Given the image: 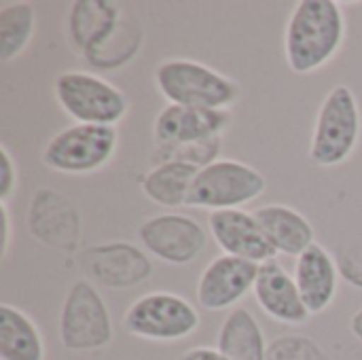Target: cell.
<instances>
[{"instance_id":"8","label":"cell","mask_w":362,"mask_h":360,"mask_svg":"<svg viewBox=\"0 0 362 360\" xmlns=\"http://www.w3.org/2000/svg\"><path fill=\"white\" fill-rule=\"evenodd\" d=\"M267 189V178L252 166L238 159H216L202 168L191 185L187 208L208 212L240 210L261 197Z\"/></svg>"},{"instance_id":"12","label":"cell","mask_w":362,"mask_h":360,"mask_svg":"<svg viewBox=\"0 0 362 360\" xmlns=\"http://www.w3.org/2000/svg\"><path fill=\"white\" fill-rule=\"evenodd\" d=\"M257 274V263L231 255H218L202 269L195 286V299L206 312H231L248 293H252Z\"/></svg>"},{"instance_id":"23","label":"cell","mask_w":362,"mask_h":360,"mask_svg":"<svg viewBox=\"0 0 362 360\" xmlns=\"http://www.w3.org/2000/svg\"><path fill=\"white\" fill-rule=\"evenodd\" d=\"M142 47V28L138 21L123 17L115 34L85 59L100 70H115L129 64Z\"/></svg>"},{"instance_id":"16","label":"cell","mask_w":362,"mask_h":360,"mask_svg":"<svg viewBox=\"0 0 362 360\" xmlns=\"http://www.w3.org/2000/svg\"><path fill=\"white\" fill-rule=\"evenodd\" d=\"M293 278L308 312L312 316H318L327 312L337 299L341 269L337 259L322 244H314L301 257L295 259Z\"/></svg>"},{"instance_id":"27","label":"cell","mask_w":362,"mask_h":360,"mask_svg":"<svg viewBox=\"0 0 362 360\" xmlns=\"http://www.w3.org/2000/svg\"><path fill=\"white\" fill-rule=\"evenodd\" d=\"M178 360H229L227 356H223L216 348L210 346H195L189 348L187 352H182Z\"/></svg>"},{"instance_id":"2","label":"cell","mask_w":362,"mask_h":360,"mask_svg":"<svg viewBox=\"0 0 362 360\" xmlns=\"http://www.w3.org/2000/svg\"><path fill=\"white\" fill-rule=\"evenodd\" d=\"M153 79L163 100L176 106L229 110L242 95V87L231 76L189 57L163 59Z\"/></svg>"},{"instance_id":"14","label":"cell","mask_w":362,"mask_h":360,"mask_svg":"<svg viewBox=\"0 0 362 360\" xmlns=\"http://www.w3.org/2000/svg\"><path fill=\"white\" fill-rule=\"evenodd\" d=\"M231 121V110H206L165 104L153 121V136L155 142L163 146L197 144L212 138H223Z\"/></svg>"},{"instance_id":"25","label":"cell","mask_w":362,"mask_h":360,"mask_svg":"<svg viewBox=\"0 0 362 360\" xmlns=\"http://www.w3.org/2000/svg\"><path fill=\"white\" fill-rule=\"evenodd\" d=\"M267 360H329L322 348L310 339L299 335H284L269 344Z\"/></svg>"},{"instance_id":"21","label":"cell","mask_w":362,"mask_h":360,"mask_svg":"<svg viewBox=\"0 0 362 360\" xmlns=\"http://www.w3.org/2000/svg\"><path fill=\"white\" fill-rule=\"evenodd\" d=\"M199 168L182 163V161H163L155 163L140 180V189L146 199L153 204L178 210L187 206L191 185L197 176Z\"/></svg>"},{"instance_id":"19","label":"cell","mask_w":362,"mask_h":360,"mask_svg":"<svg viewBox=\"0 0 362 360\" xmlns=\"http://www.w3.org/2000/svg\"><path fill=\"white\" fill-rule=\"evenodd\" d=\"M216 350L229 360H267L269 344L252 312L238 306L227 312L218 327Z\"/></svg>"},{"instance_id":"6","label":"cell","mask_w":362,"mask_h":360,"mask_svg":"<svg viewBox=\"0 0 362 360\" xmlns=\"http://www.w3.org/2000/svg\"><path fill=\"white\" fill-rule=\"evenodd\" d=\"M197 308L182 295L153 291L140 295L123 314L127 335L155 344H176L199 329Z\"/></svg>"},{"instance_id":"22","label":"cell","mask_w":362,"mask_h":360,"mask_svg":"<svg viewBox=\"0 0 362 360\" xmlns=\"http://www.w3.org/2000/svg\"><path fill=\"white\" fill-rule=\"evenodd\" d=\"M36 34V6L28 0L0 4V62L11 64L32 42Z\"/></svg>"},{"instance_id":"13","label":"cell","mask_w":362,"mask_h":360,"mask_svg":"<svg viewBox=\"0 0 362 360\" xmlns=\"http://www.w3.org/2000/svg\"><path fill=\"white\" fill-rule=\"evenodd\" d=\"M208 233L223 255H231L257 265H263L278 257L269 240L265 238L255 212L218 210L208 212Z\"/></svg>"},{"instance_id":"11","label":"cell","mask_w":362,"mask_h":360,"mask_svg":"<svg viewBox=\"0 0 362 360\" xmlns=\"http://www.w3.org/2000/svg\"><path fill=\"white\" fill-rule=\"evenodd\" d=\"M81 265L89 282L112 291L134 289L153 276L151 255L129 242L89 246L81 252Z\"/></svg>"},{"instance_id":"1","label":"cell","mask_w":362,"mask_h":360,"mask_svg":"<svg viewBox=\"0 0 362 360\" xmlns=\"http://www.w3.org/2000/svg\"><path fill=\"white\" fill-rule=\"evenodd\" d=\"M348 34L344 6L335 0H299L284 30V57L291 72L314 74L341 51Z\"/></svg>"},{"instance_id":"4","label":"cell","mask_w":362,"mask_h":360,"mask_svg":"<svg viewBox=\"0 0 362 360\" xmlns=\"http://www.w3.org/2000/svg\"><path fill=\"white\" fill-rule=\"evenodd\" d=\"M53 95L59 108L83 125H108L117 127L129 110V100L108 79L85 72L64 70L53 81Z\"/></svg>"},{"instance_id":"9","label":"cell","mask_w":362,"mask_h":360,"mask_svg":"<svg viewBox=\"0 0 362 360\" xmlns=\"http://www.w3.org/2000/svg\"><path fill=\"white\" fill-rule=\"evenodd\" d=\"M138 240L153 259L165 265L185 267L204 255L208 246V231L193 216L163 212L140 223Z\"/></svg>"},{"instance_id":"15","label":"cell","mask_w":362,"mask_h":360,"mask_svg":"<svg viewBox=\"0 0 362 360\" xmlns=\"http://www.w3.org/2000/svg\"><path fill=\"white\" fill-rule=\"evenodd\" d=\"M252 295L261 312L280 325L303 327L312 318L301 299L295 278L284 269L278 259L259 265Z\"/></svg>"},{"instance_id":"10","label":"cell","mask_w":362,"mask_h":360,"mask_svg":"<svg viewBox=\"0 0 362 360\" xmlns=\"http://www.w3.org/2000/svg\"><path fill=\"white\" fill-rule=\"evenodd\" d=\"M25 227L30 236L47 248L74 252L81 246V210L66 193L57 189L42 187L32 193L25 212Z\"/></svg>"},{"instance_id":"7","label":"cell","mask_w":362,"mask_h":360,"mask_svg":"<svg viewBox=\"0 0 362 360\" xmlns=\"http://www.w3.org/2000/svg\"><path fill=\"white\" fill-rule=\"evenodd\" d=\"M59 344L68 352H98L112 342V316L110 310L87 278H78L70 284L57 323Z\"/></svg>"},{"instance_id":"5","label":"cell","mask_w":362,"mask_h":360,"mask_svg":"<svg viewBox=\"0 0 362 360\" xmlns=\"http://www.w3.org/2000/svg\"><path fill=\"white\" fill-rule=\"evenodd\" d=\"M117 151V127L72 123L49 138L40 159L51 172L68 176H87L104 170L115 159Z\"/></svg>"},{"instance_id":"18","label":"cell","mask_w":362,"mask_h":360,"mask_svg":"<svg viewBox=\"0 0 362 360\" xmlns=\"http://www.w3.org/2000/svg\"><path fill=\"white\" fill-rule=\"evenodd\" d=\"M255 216L278 255L301 257L310 246L316 244L314 225L305 214L286 204H265L255 210Z\"/></svg>"},{"instance_id":"20","label":"cell","mask_w":362,"mask_h":360,"mask_svg":"<svg viewBox=\"0 0 362 360\" xmlns=\"http://www.w3.org/2000/svg\"><path fill=\"white\" fill-rule=\"evenodd\" d=\"M0 360H47L38 325L11 303H0Z\"/></svg>"},{"instance_id":"29","label":"cell","mask_w":362,"mask_h":360,"mask_svg":"<svg viewBox=\"0 0 362 360\" xmlns=\"http://www.w3.org/2000/svg\"><path fill=\"white\" fill-rule=\"evenodd\" d=\"M350 329H352V335L354 337H358L362 342V310H358L354 316H352V320H350Z\"/></svg>"},{"instance_id":"26","label":"cell","mask_w":362,"mask_h":360,"mask_svg":"<svg viewBox=\"0 0 362 360\" xmlns=\"http://www.w3.org/2000/svg\"><path fill=\"white\" fill-rule=\"evenodd\" d=\"M19 187V170L13 153L6 144H0V202L8 204V199L17 193Z\"/></svg>"},{"instance_id":"17","label":"cell","mask_w":362,"mask_h":360,"mask_svg":"<svg viewBox=\"0 0 362 360\" xmlns=\"http://www.w3.org/2000/svg\"><path fill=\"white\" fill-rule=\"evenodd\" d=\"M123 21L121 4L110 0H76L68 6V38L83 57L98 51Z\"/></svg>"},{"instance_id":"24","label":"cell","mask_w":362,"mask_h":360,"mask_svg":"<svg viewBox=\"0 0 362 360\" xmlns=\"http://www.w3.org/2000/svg\"><path fill=\"white\" fill-rule=\"evenodd\" d=\"M221 142L223 138H212L206 142H197V144H180V146H163L157 144L155 153H153V161L155 163H163V161H182L195 168H206L208 163L221 159Z\"/></svg>"},{"instance_id":"28","label":"cell","mask_w":362,"mask_h":360,"mask_svg":"<svg viewBox=\"0 0 362 360\" xmlns=\"http://www.w3.org/2000/svg\"><path fill=\"white\" fill-rule=\"evenodd\" d=\"M0 210H2V250H0V259L4 261L8 257V250H11L13 227H11V210H8V204L0 202Z\"/></svg>"},{"instance_id":"3","label":"cell","mask_w":362,"mask_h":360,"mask_svg":"<svg viewBox=\"0 0 362 360\" xmlns=\"http://www.w3.org/2000/svg\"><path fill=\"white\" fill-rule=\"evenodd\" d=\"M362 136L361 104L352 87L335 85L320 102L308 157L318 168L344 166L358 149Z\"/></svg>"}]
</instances>
